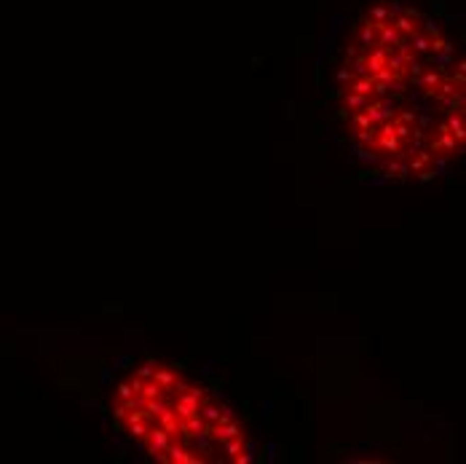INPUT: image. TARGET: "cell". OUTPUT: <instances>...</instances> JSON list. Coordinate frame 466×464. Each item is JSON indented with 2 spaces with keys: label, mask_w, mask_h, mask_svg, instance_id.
<instances>
[{
  "label": "cell",
  "mask_w": 466,
  "mask_h": 464,
  "mask_svg": "<svg viewBox=\"0 0 466 464\" xmlns=\"http://www.w3.org/2000/svg\"><path fill=\"white\" fill-rule=\"evenodd\" d=\"M367 102H370V97H365V94H354V91H346L343 94V105H346L348 113H351V110H362Z\"/></svg>",
  "instance_id": "9c48e42d"
},
{
  "label": "cell",
  "mask_w": 466,
  "mask_h": 464,
  "mask_svg": "<svg viewBox=\"0 0 466 464\" xmlns=\"http://www.w3.org/2000/svg\"><path fill=\"white\" fill-rule=\"evenodd\" d=\"M115 395H118V400L123 403V400H129V397H134L137 392H134V386H132V381H123V384H118V389H115Z\"/></svg>",
  "instance_id": "2e32d148"
},
{
  "label": "cell",
  "mask_w": 466,
  "mask_h": 464,
  "mask_svg": "<svg viewBox=\"0 0 466 464\" xmlns=\"http://www.w3.org/2000/svg\"><path fill=\"white\" fill-rule=\"evenodd\" d=\"M354 126H356V129H370V126H375V124L367 118L365 110H356V113H354Z\"/></svg>",
  "instance_id": "e0dca14e"
},
{
  "label": "cell",
  "mask_w": 466,
  "mask_h": 464,
  "mask_svg": "<svg viewBox=\"0 0 466 464\" xmlns=\"http://www.w3.org/2000/svg\"><path fill=\"white\" fill-rule=\"evenodd\" d=\"M233 461H236V464H252V461H255V451H249V453H236V456H233Z\"/></svg>",
  "instance_id": "d6986e66"
},
{
  "label": "cell",
  "mask_w": 466,
  "mask_h": 464,
  "mask_svg": "<svg viewBox=\"0 0 466 464\" xmlns=\"http://www.w3.org/2000/svg\"><path fill=\"white\" fill-rule=\"evenodd\" d=\"M375 142L383 153H394V159H405V151H402V140L391 132V134H375Z\"/></svg>",
  "instance_id": "3957f363"
},
{
  "label": "cell",
  "mask_w": 466,
  "mask_h": 464,
  "mask_svg": "<svg viewBox=\"0 0 466 464\" xmlns=\"http://www.w3.org/2000/svg\"><path fill=\"white\" fill-rule=\"evenodd\" d=\"M164 395H166V392L153 381V378H150V381H145L142 389H140V397H142V400H153V397H164Z\"/></svg>",
  "instance_id": "8fae6325"
},
{
  "label": "cell",
  "mask_w": 466,
  "mask_h": 464,
  "mask_svg": "<svg viewBox=\"0 0 466 464\" xmlns=\"http://www.w3.org/2000/svg\"><path fill=\"white\" fill-rule=\"evenodd\" d=\"M126 413H129V408H126V405H123V403H121V405H118V408H115V410H113V416H115V419H123V416H126Z\"/></svg>",
  "instance_id": "7402d4cb"
},
{
  "label": "cell",
  "mask_w": 466,
  "mask_h": 464,
  "mask_svg": "<svg viewBox=\"0 0 466 464\" xmlns=\"http://www.w3.org/2000/svg\"><path fill=\"white\" fill-rule=\"evenodd\" d=\"M335 78H338V83H351L354 72L348 70V67H341V70H338V76H335Z\"/></svg>",
  "instance_id": "ffe728a7"
},
{
  "label": "cell",
  "mask_w": 466,
  "mask_h": 464,
  "mask_svg": "<svg viewBox=\"0 0 466 464\" xmlns=\"http://www.w3.org/2000/svg\"><path fill=\"white\" fill-rule=\"evenodd\" d=\"M150 424H153V421H134V424H129V435L140 440V437L147 435V427H150Z\"/></svg>",
  "instance_id": "4fadbf2b"
},
{
  "label": "cell",
  "mask_w": 466,
  "mask_h": 464,
  "mask_svg": "<svg viewBox=\"0 0 466 464\" xmlns=\"http://www.w3.org/2000/svg\"><path fill=\"white\" fill-rule=\"evenodd\" d=\"M166 456H169V461H172V464H201V461H204L201 456L188 453L185 446H179V443H174V440L166 446Z\"/></svg>",
  "instance_id": "6da1fadb"
},
{
  "label": "cell",
  "mask_w": 466,
  "mask_h": 464,
  "mask_svg": "<svg viewBox=\"0 0 466 464\" xmlns=\"http://www.w3.org/2000/svg\"><path fill=\"white\" fill-rule=\"evenodd\" d=\"M448 124V132L455 137V142L458 145H463V140H466V124H463V113H450V118L445 121Z\"/></svg>",
  "instance_id": "277c9868"
},
{
  "label": "cell",
  "mask_w": 466,
  "mask_h": 464,
  "mask_svg": "<svg viewBox=\"0 0 466 464\" xmlns=\"http://www.w3.org/2000/svg\"><path fill=\"white\" fill-rule=\"evenodd\" d=\"M156 368H158V365H156L153 360H147L145 365H140V368H137V378H142V381H150V378H153V373H156Z\"/></svg>",
  "instance_id": "5bb4252c"
},
{
  "label": "cell",
  "mask_w": 466,
  "mask_h": 464,
  "mask_svg": "<svg viewBox=\"0 0 466 464\" xmlns=\"http://www.w3.org/2000/svg\"><path fill=\"white\" fill-rule=\"evenodd\" d=\"M198 416L206 421V424H215V421L220 419V408L217 405H204L201 403V408H198Z\"/></svg>",
  "instance_id": "7c38bea8"
},
{
  "label": "cell",
  "mask_w": 466,
  "mask_h": 464,
  "mask_svg": "<svg viewBox=\"0 0 466 464\" xmlns=\"http://www.w3.org/2000/svg\"><path fill=\"white\" fill-rule=\"evenodd\" d=\"M190 440H193V443H196V448L201 451V459L209 461V459H212V446H215V440H212V437L206 435V432H198V435H193Z\"/></svg>",
  "instance_id": "ba28073f"
},
{
  "label": "cell",
  "mask_w": 466,
  "mask_h": 464,
  "mask_svg": "<svg viewBox=\"0 0 466 464\" xmlns=\"http://www.w3.org/2000/svg\"><path fill=\"white\" fill-rule=\"evenodd\" d=\"M418 177H421V183H431L434 177H437V169H421Z\"/></svg>",
  "instance_id": "44dd1931"
},
{
  "label": "cell",
  "mask_w": 466,
  "mask_h": 464,
  "mask_svg": "<svg viewBox=\"0 0 466 464\" xmlns=\"http://www.w3.org/2000/svg\"><path fill=\"white\" fill-rule=\"evenodd\" d=\"M140 408H142L145 413L156 421V419H158V416H161L164 410L169 408V403H166V397H153V400H142V405H140Z\"/></svg>",
  "instance_id": "8992f818"
},
{
  "label": "cell",
  "mask_w": 466,
  "mask_h": 464,
  "mask_svg": "<svg viewBox=\"0 0 466 464\" xmlns=\"http://www.w3.org/2000/svg\"><path fill=\"white\" fill-rule=\"evenodd\" d=\"M394 118L402 121V124H410V126H412V124H416V118H418V113H416V110H402L399 115H394Z\"/></svg>",
  "instance_id": "ac0fdd59"
},
{
  "label": "cell",
  "mask_w": 466,
  "mask_h": 464,
  "mask_svg": "<svg viewBox=\"0 0 466 464\" xmlns=\"http://www.w3.org/2000/svg\"><path fill=\"white\" fill-rule=\"evenodd\" d=\"M156 424L161 427V429H166V432H169V435H172V437H174L177 432H179V419H177V413L172 410V405H169V408L164 410V413L156 419Z\"/></svg>",
  "instance_id": "5b68a950"
},
{
  "label": "cell",
  "mask_w": 466,
  "mask_h": 464,
  "mask_svg": "<svg viewBox=\"0 0 466 464\" xmlns=\"http://www.w3.org/2000/svg\"><path fill=\"white\" fill-rule=\"evenodd\" d=\"M145 440H147V448H158V451H166V446L172 443L174 437L169 435L166 429H161L158 424H150L147 427V435H145Z\"/></svg>",
  "instance_id": "7a4b0ae2"
},
{
  "label": "cell",
  "mask_w": 466,
  "mask_h": 464,
  "mask_svg": "<svg viewBox=\"0 0 466 464\" xmlns=\"http://www.w3.org/2000/svg\"><path fill=\"white\" fill-rule=\"evenodd\" d=\"M391 126H394V134L399 137V140H407V137H410V129H412L410 124H402L397 118H391Z\"/></svg>",
  "instance_id": "9a60e30c"
},
{
  "label": "cell",
  "mask_w": 466,
  "mask_h": 464,
  "mask_svg": "<svg viewBox=\"0 0 466 464\" xmlns=\"http://www.w3.org/2000/svg\"><path fill=\"white\" fill-rule=\"evenodd\" d=\"M416 121H418L421 129H429V126H431V118H429V115H421V118H416Z\"/></svg>",
  "instance_id": "603a6c76"
},
{
  "label": "cell",
  "mask_w": 466,
  "mask_h": 464,
  "mask_svg": "<svg viewBox=\"0 0 466 464\" xmlns=\"http://www.w3.org/2000/svg\"><path fill=\"white\" fill-rule=\"evenodd\" d=\"M429 164H431V151H416V156H412V161L407 166L412 172H421V169H426Z\"/></svg>",
  "instance_id": "30bf717a"
},
{
  "label": "cell",
  "mask_w": 466,
  "mask_h": 464,
  "mask_svg": "<svg viewBox=\"0 0 466 464\" xmlns=\"http://www.w3.org/2000/svg\"><path fill=\"white\" fill-rule=\"evenodd\" d=\"M153 381L169 395V392H172V386H174V373H172V368H156Z\"/></svg>",
  "instance_id": "52a82bcc"
}]
</instances>
